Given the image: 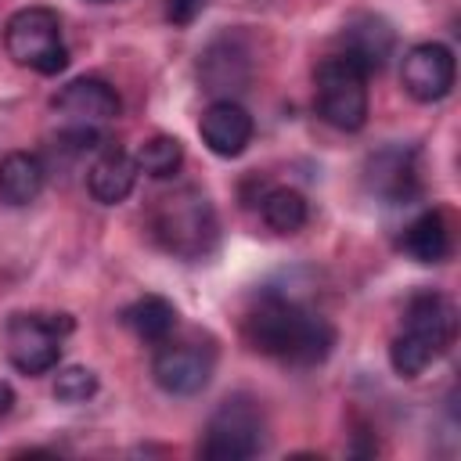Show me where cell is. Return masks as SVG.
<instances>
[{
	"label": "cell",
	"instance_id": "1",
	"mask_svg": "<svg viewBox=\"0 0 461 461\" xmlns=\"http://www.w3.org/2000/svg\"><path fill=\"white\" fill-rule=\"evenodd\" d=\"M241 335L256 353L288 367H313L328 360L335 346V328L321 313L277 292H267L249 306L241 317Z\"/></svg>",
	"mask_w": 461,
	"mask_h": 461
},
{
	"label": "cell",
	"instance_id": "2",
	"mask_svg": "<svg viewBox=\"0 0 461 461\" xmlns=\"http://www.w3.org/2000/svg\"><path fill=\"white\" fill-rule=\"evenodd\" d=\"M454 303L443 292H414L403 306L400 331L389 342V364L400 378H418L425 367H432L454 342Z\"/></svg>",
	"mask_w": 461,
	"mask_h": 461
},
{
	"label": "cell",
	"instance_id": "3",
	"mask_svg": "<svg viewBox=\"0 0 461 461\" xmlns=\"http://www.w3.org/2000/svg\"><path fill=\"white\" fill-rule=\"evenodd\" d=\"M151 238L176 259H202L216 249L220 220L202 187H176L151 205Z\"/></svg>",
	"mask_w": 461,
	"mask_h": 461
},
{
	"label": "cell",
	"instance_id": "4",
	"mask_svg": "<svg viewBox=\"0 0 461 461\" xmlns=\"http://www.w3.org/2000/svg\"><path fill=\"white\" fill-rule=\"evenodd\" d=\"M4 47L7 58L22 68H32L40 76H58L68 65V47L61 36V18L54 7L32 4L7 18L4 25Z\"/></svg>",
	"mask_w": 461,
	"mask_h": 461
},
{
	"label": "cell",
	"instance_id": "5",
	"mask_svg": "<svg viewBox=\"0 0 461 461\" xmlns=\"http://www.w3.org/2000/svg\"><path fill=\"white\" fill-rule=\"evenodd\" d=\"M313 101L328 126L357 133L367 122V72L346 54H331L313 72Z\"/></svg>",
	"mask_w": 461,
	"mask_h": 461
},
{
	"label": "cell",
	"instance_id": "6",
	"mask_svg": "<svg viewBox=\"0 0 461 461\" xmlns=\"http://www.w3.org/2000/svg\"><path fill=\"white\" fill-rule=\"evenodd\" d=\"M263 407L249 393H234L209 414L198 450L209 461H245L263 450Z\"/></svg>",
	"mask_w": 461,
	"mask_h": 461
},
{
	"label": "cell",
	"instance_id": "7",
	"mask_svg": "<svg viewBox=\"0 0 461 461\" xmlns=\"http://www.w3.org/2000/svg\"><path fill=\"white\" fill-rule=\"evenodd\" d=\"M72 331L68 313H11L4 328V349L14 371L47 375L61 360V342Z\"/></svg>",
	"mask_w": 461,
	"mask_h": 461
},
{
	"label": "cell",
	"instance_id": "8",
	"mask_svg": "<svg viewBox=\"0 0 461 461\" xmlns=\"http://www.w3.org/2000/svg\"><path fill=\"white\" fill-rule=\"evenodd\" d=\"M216 367V349L209 342H194V339H162L155 357H151V378L162 393L169 396H194L209 385Z\"/></svg>",
	"mask_w": 461,
	"mask_h": 461
},
{
	"label": "cell",
	"instance_id": "9",
	"mask_svg": "<svg viewBox=\"0 0 461 461\" xmlns=\"http://www.w3.org/2000/svg\"><path fill=\"white\" fill-rule=\"evenodd\" d=\"M50 108L65 119V126H83V130H97L104 122H112L122 112V101L115 94L112 83L97 79V76H79L72 83H65Z\"/></svg>",
	"mask_w": 461,
	"mask_h": 461
},
{
	"label": "cell",
	"instance_id": "10",
	"mask_svg": "<svg viewBox=\"0 0 461 461\" xmlns=\"http://www.w3.org/2000/svg\"><path fill=\"white\" fill-rule=\"evenodd\" d=\"M454 72L457 68H454V50L450 47H443V43H414L403 54L400 83L414 101L432 104V101H443L454 90Z\"/></svg>",
	"mask_w": 461,
	"mask_h": 461
},
{
	"label": "cell",
	"instance_id": "11",
	"mask_svg": "<svg viewBox=\"0 0 461 461\" xmlns=\"http://www.w3.org/2000/svg\"><path fill=\"white\" fill-rule=\"evenodd\" d=\"M198 76H202V86L209 94H220V97L245 90L252 79V54H249L245 40L230 36V32L216 36L198 58Z\"/></svg>",
	"mask_w": 461,
	"mask_h": 461
},
{
	"label": "cell",
	"instance_id": "12",
	"mask_svg": "<svg viewBox=\"0 0 461 461\" xmlns=\"http://www.w3.org/2000/svg\"><path fill=\"white\" fill-rule=\"evenodd\" d=\"M364 184L375 198H382L385 205H400L411 202L418 194V166H414V148L403 144H389L382 151H375L364 166Z\"/></svg>",
	"mask_w": 461,
	"mask_h": 461
},
{
	"label": "cell",
	"instance_id": "13",
	"mask_svg": "<svg viewBox=\"0 0 461 461\" xmlns=\"http://www.w3.org/2000/svg\"><path fill=\"white\" fill-rule=\"evenodd\" d=\"M198 133H202V144L220 155V158H238L249 144H252V133H256V122L252 115L234 101V97H216L202 119H198Z\"/></svg>",
	"mask_w": 461,
	"mask_h": 461
},
{
	"label": "cell",
	"instance_id": "14",
	"mask_svg": "<svg viewBox=\"0 0 461 461\" xmlns=\"http://www.w3.org/2000/svg\"><path fill=\"white\" fill-rule=\"evenodd\" d=\"M339 43H342V54L349 61H357L367 76L371 72H382L385 61L393 58V47H396V32L385 18L378 14H353L342 32H339Z\"/></svg>",
	"mask_w": 461,
	"mask_h": 461
},
{
	"label": "cell",
	"instance_id": "15",
	"mask_svg": "<svg viewBox=\"0 0 461 461\" xmlns=\"http://www.w3.org/2000/svg\"><path fill=\"white\" fill-rule=\"evenodd\" d=\"M133 184H137V162H133V155H126L115 144H101L97 158L86 169V187H90L94 202L119 205V202L130 198Z\"/></svg>",
	"mask_w": 461,
	"mask_h": 461
},
{
	"label": "cell",
	"instance_id": "16",
	"mask_svg": "<svg viewBox=\"0 0 461 461\" xmlns=\"http://www.w3.org/2000/svg\"><path fill=\"white\" fill-rule=\"evenodd\" d=\"M47 184V166L32 151H7L0 158V198L7 205H29Z\"/></svg>",
	"mask_w": 461,
	"mask_h": 461
},
{
	"label": "cell",
	"instance_id": "17",
	"mask_svg": "<svg viewBox=\"0 0 461 461\" xmlns=\"http://www.w3.org/2000/svg\"><path fill=\"white\" fill-rule=\"evenodd\" d=\"M400 249L414 259V263H443L450 256V230H447V216L439 209H421L400 238Z\"/></svg>",
	"mask_w": 461,
	"mask_h": 461
},
{
	"label": "cell",
	"instance_id": "18",
	"mask_svg": "<svg viewBox=\"0 0 461 461\" xmlns=\"http://www.w3.org/2000/svg\"><path fill=\"white\" fill-rule=\"evenodd\" d=\"M122 324L140 339V342H151L158 346L162 339L173 335L176 328V306L162 295H140L133 299L126 310H122Z\"/></svg>",
	"mask_w": 461,
	"mask_h": 461
},
{
	"label": "cell",
	"instance_id": "19",
	"mask_svg": "<svg viewBox=\"0 0 461 461\" xmlns=\"http://www.w3.org/2000/svg\"><path fill=\"white\" fill-rule=\"evenodd\" d=\"M256 205H259L263 223L277 234H295L310 220V205L295 187H263L256 194Z\"/></svg>",
	"mask_w": 461,
	"mask_h": 461
},
{
	"label": "cell",
	"instance_id": "20",
	"mask_svg": "<svg viewBox=\"0 0 461 461\" xmlns=\"http://www.w3.org/2000/svg\"><path fill=\"white\" fill-rule=\"evenodd\" d=\"M133 162H137V173H144L151 180H169L184 166V144L169 133H155L137 148Z\"/></svg>",
	"mask_w": 461,
	"mask_h": 461
},
{
	"label": "cell",
	"instance_id": "21",
	"mask_svg": "<svg viewBox=\"0 0 461 461\" xmlns=\"http://www.w3.org/2000/svg\"><path fill=\"white\" fill-rule=\"evenodd\" d=\"M94 393H97V375H94L90 367L72 364V367H61L58 378H54V396H58L61 403H83V400H90Z\"/></svg>",
	"mask_w": 461,
	"mask_h": 461
},
{
	"label": "cell",
	"instance_id": "22",
	"mask_svg": "<svg viewBox=\"0 0 461 461\" xmlns=\"http://www.w3.org/2000/svg\"><path fill=\"white\" fill-rule=\"evenodd\" d=\"M209 0H166V18L176 25V29H187L202 11H205Z\"/></svg>",
	"mask_w": 461,
	"mask_h": 461
},
{
	"label": "cell",
	"instance_id": "23",
	"mask_svg": "<svg viewBox=\"0 0 461 461\" xmlns=\"http://www.w3.org/2000/svg\"><path fill=\"white\" fill-rule=\"evenodd\" d=\"M11 403H14V393H11V385H7V382H0V418L11 411Z\"/></svg>",
	"mask_w": 461,
	"mask_h": 461
},
{
	"label": "cell",
	"instance_id": "24",
	"mask_svg": "<svg viewBox=\"0 0 461 461\" xmlns=\"http://www.w3.org/2000/svg\"><path fill=\"white\" fill-rule=\"evenodd\" d=\"M97 4H108V0H97Z\"/></svg>",
	"mask_w": 461,
	"mask_h": 461
}]
</instances>
